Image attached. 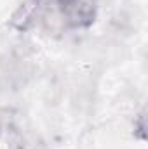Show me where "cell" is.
Wrapping results in <instances>:
<instances>
[{
    "mask_svg": "<svg viewBox=\"0 0 148 149\" xmlns=\"http://www.w3.org/2000/svg\"><path fill=\"white\" fill-rule=\"evenodd\" d=\"M61 19L70 28H87L96 17V0H56Z\"/></svg>",
    "mask_w": 148,
    "mask_h": 149,
    "instance_id": "obj_1",
    "label": "cell"
}]
</instances>
